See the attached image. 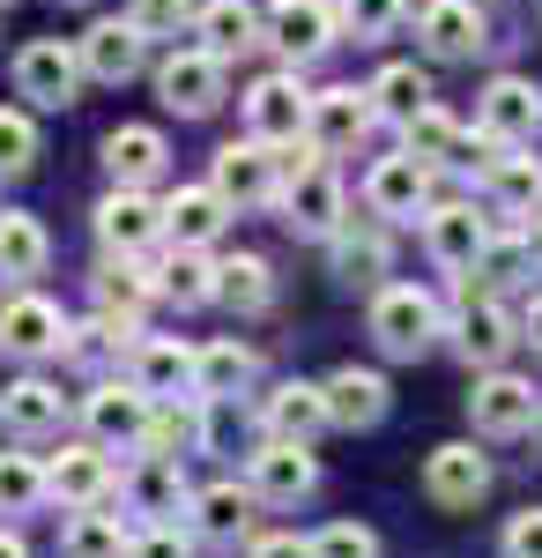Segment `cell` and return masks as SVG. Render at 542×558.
<instances>
[{"label":"cell","instance_id":"f6af8a7d","mask_svg":"<svg viewBox=\"0 0 542 558\" xmlns=\"http://www.w3.org/2000/svg\"><path fill=\"white\" fill-rule=\"evenodd\" d=\"M38 165V120L23 105H0V179H23Z\"/></svg>","mask_w":542,"mask_h":558},{"label":"cell","instance_id":"c3c4849f","mask_svg":"<svg viewBox=\"0 0 542 558\" xmlns=\"http://www.w3.org/2000/svg\"><path fill=\"white\" fill-rule=\"evenodd\" d=\"M312 558H379V536L365 521H328V529L312 536Z\"/></svg>","mask_w":542,"mask_h":558},{"label":"cell","instance_id":"83f0119b","mask_svg":"<svg viewBox=\"0 0 542 558\" xmlns=\"http://www.w3.org/2000/svg\"><path fill=\"white\" fill-rule=\"evenodd\" d=\"M194 38L209 45L215 60H246V52H260V45H268V15H260L252 0H201Z\"/></svg>","mask_w":542,"mask_h":558},{"label":"cell","instance_id":"7402d4cb","mask_svg":"<svg viewBox=\"0 0 542 558\" xmlns=\"http://www.w3.org/2000/svg\"><path fill=\"white\" fill-rule=\"evenodd\" d=\"M67 425V395L60 380H45V373H15V380L0 387V432L8 439H52V432Z\"/></svg>","mask_w":542,"mask_h":558},{"label":"cell","instance_id":"7dc6e473","mask_svg":"<svg viewBox=\"0 0 542 558\" xmlns=\"http://www.w3.org/2000/svg\"><path fill=\"white\" fill-rule=\"evenodd\" d=\"M402 15H409V0H342V31H357V38L402 31Z\"/></svg>","mask_w":542,"mask_h":558},{"label":"cell","instance_id":"ac0fdd59","mask_svg":"<svg viewBox=\"0 0 542 558\" xmlns=\"http://www.w3.org/2000/svg\"><path fill=\"white\" fill-rule=\"evenodd\" d=\"M246 128L260 142H297L312 128V89L297 83V68H275V75H260L246 89Z\"/></svg>","mask_w":542,"mask_h":558},{"label":"cell","instance_id":"d590c367","mask_svg":"<svg viewBox=\"0 0 542 558\" xmlns=\"http://www.w3.org/2000/svg\"><path fill=\"white\" fill-rule=\"evenodd\" d=\"M45 260H52V239H45L38 216L0 209V276L8 283H30V276H45Z\"/></svg>","mask_w":542,"mask_h":558},{"label":"cell","instance_id":"74e56055","mask_svg":"<svg viewBox=\"0 0 542 558\" xmlns=\"http://www.w3.org/2000/svg\"><path fill=\"white\" fill-rule=\"evenodd\" d=\"M126 544H134V529L104 507H83L60 521V558H126Z\"/></svg>","mask_w":542,"mask_h":558},{"label":"cell","instance_id":"836d02e7","mask_svg":"<svg viewBox=\"0 0 542 558\" xmlns=\"http://www.w3.org/2000/svg\"><path fill=\"white\" fill-rule=\"evenodd\" d=\"M157 291H164L178 313L215 305V260H209V246H171V254L157 260Z\"/></svg>","mask_w":542,"mask_h":558},{"label":"cell","instance_id":"2e32d148","mask_svg":"<svg viewBox=\"0 0 542 558\" xmlns=\"http://www.w3.org/2000/svg\"><path fill=\"white\" fill-rule=\"evenodd\" d=\"M476 128L491 142H505V149H528L542 134V89L528 75H491L483 97H476Z\"/></svg>","mask_w":542,"mask_h":558},{"label":"cell","instance_id":"b9f144b4","mask_svg":"<svg viewBox=\"0 0 542 558\" xmlns=\"http://www.w3.org/2000/svg\"><path fill=\"white\" fill-rule=\"evenodd\" d=\"M45 499H52V484H45V462L38 454H23V447H8L0 454V514H38Z\"/></svg>","mask_w":542,"mask_h":558},{"label":"cell","instance_id":"f35d334b","mask_svg":"<svg viewBox=\"0 0 542 558\" xmlns=\"http://www.w3.org/2000/svg\"><path fill=\"white\" fill-rule=\"evenodd\" d=\"M365 89H372V112H379V120H394V128H409L423 105H431V75H423V68H409V60L379 68Z\"/></svg>","mask_w":542,"mask_h":558},{"label":"cell","instance_id":"ee69618b","mask_svg":"<svg viewBox=\"0 0 542 558\" xmlns=\"http://www.w3.org/2000/svg\"><path fill=\"white\" fill-rule=\"evenodd\" d=\"M194 454H252L238 395H201V447H194Z\"/></svg>","mask_w":542,"mask_h":558},{"label":"cell","instance_id":"f1b7e54d","mask_svg":"<svg viewBox=\"0 0 542 558\" xmlns=\"http://www.w3.org/2000/svg\"><path fill=\"white\" fill-rule=\"evenodd\" d=\"M372 89H349V83H334V89H320V97H312V142H320V149H357V142H365V134H372Z\"/></svg>","mask_w":542,"mask_h":558},{"label":"cell","instance_id":"681fc988","mask_svg":"<svg viewBox=\"0 0 542 558\" xmlns=\"http://www.w3.org/2000/svg\"><path fill=\"white\" fill-rule=\"evenodd\" d=\"M126 558H194V529H178V521H157V529H134V544Z\"/></svg>","mask_w":542,"mask_h":558},{"label":"cell","instance_id":"52a82bcc","mask_svg":"<svg viewBox=\"0 0 542 558\" xmlns=\"http://www.w3.org/2000/svg\"><path fill=\"white\" fill-rule=\"evenodd\" d=\"M75 410H83V432L97 439V447H126V454H134V447H141V432H149L157 395L126 373V380H97L83 402H75Z\"/></svg>","mask_w":542,"mask_h":558},{"label":"cell","instance_id":"44dd1931","mask_svg":"<svg viewBox=\"0 0 542 558\" xmlns=\"http://www.w3.org/2000/svg\"><path fill=\"white\" fill-rule=\"evenodd\" d=\"M252 417H260V439H305V447L334 425L328 417V387L320 380H275L268 395H260Z\"/></svg>","mask_w":542,"mask_h":558},{"label":"cell","instance_id":"603a6c76","mask_svg":"<svg viewBox=\"0 0 542 558\" xmlns=\"http://www.w3.org/2000/svg\"><path fill=\"white\" fill-rule=\"evenodd\" d=\"M89 299H97L104 320H134L141 328V313L164 299V291H157V268H141V254H104L97 276H89Z\"/></svg>","mask_w":542,"mask_h":558},{"label":"cell","instance_id":"7bdbcfd3","mask_svg":"<svg viewBox=\"0 0 542 558\" xmlns=\"http://www.w3.org/2000/svg\"><path fill=\"white\" fill-rule=\"evenodd\" d=\"M402 149H409V157H423V165H431V172H454L460 128H454V120H446V112H439V105H423L417 120H409V128H402Z\"/></svg>","mask_w":542,"mask_h":558},{"label":"cell","instance_id":"5b68a950","mask_svg":"<svg viewBox=\"0 0 542 558\" xmlns=\"http://www.w3.org/2000/svg\"><path fill=\"white\" fill-rule=\"evenodd\" d=\"M89 68H83V45H60V38H30L15 52V97H30V112H67L83 97Z\"/></svg>","mask_w":542,"mask_h":558},{"label":"cell","instance_id":"db71d44e","mask_svg":"<svg viewBox=\"0 0 542 558\" xmlns=\"http://www.w3.org/2000/svg\"><path fill=\"white\" fill-rule=\"evenodd\" d=\"M0 558H30V544H23L15 529H0Z\"/></svg>","mask_w":542,"mask_h":558},{"label":"cell","instance_id":"ffe728a7","mask_svg":"<svg viewBox=\"0 0 542 558\" xmlns=\"http://www.w3.org/2000/svg\"><path fill=\"white\" fill-rule=\"evenodd\" d=\"M275 209H283V223H291L297 239H320V246H328L334 231H342V179L328 172V157H320V165H312V172H297L291 186H283V194H275Z\"/></svg>","mask_w":542,"mask_h":558},{"label":"cell","instance_id":"1f68e13d","mask_svg":"<svg viewBox=\"0 0 542 558\" xmlns=\"http://www.w3.org/2000/svg\"><path fill=\"white\" fill-rule=\"evenodd\" d=\"M171 165V142L157 128H112L104 134V172L112 186H157Z\"/></svg>","mask_w":542,"mask_h":558},{"label":"cell","instance_id":"e0dca14e","mask_svg":"<svg viewBox=\"0 0 542 558\" xmlns=\"http://www.w3.org/2000/svg\"><path fill=\"white\" fill-rule=\"evenodd\" d=\"M334 38H342V8H334V0H268V45H275L291 68L320 60Z\"/></svg>","mask_w":542,"mask_h":558},{"label":"cell","instance_id":"d4e9b609","mask_svg":"<svg viewBox=\"0 0 542 558\" xmlns=\"http://www.w3.org/2000/svg\"><path fill=\"white\" fill-rule=\"evenodd\" d=\"M417 38H423L431 60H476V52L491 45V23H483L476 0H423Z\"/></svg>","mask_w":542,"mask_h":558},{"label":"cell","instance_id":"4dcf8cb0","mask_svg":"<svg viewBox=\"0 0 542 558\" xmlns=\"http://www.w3.org/2000/svg\"><path fill=\"white\" fill-rule=\"evenodd\" d=\"M194 357H201V350L171 343V336H141V343L126 350V373L149 387L157 402H178V395H194Z\"/></svg>","mask_w":542,"mask_h":558},{"label":"cell","instance_id":"5bb4252c","mask_svg":"<svg viewBox=\"0 0 542 558\" xmlns=\"http://www.w3.org/2000/svg\"><path fill=\"white\" fill-rule=\"evenodd\" d=\"M542 402H535V380H520V373H476V395H468V425L483 432V439H520V432H535Z\"/></svg>","mask_w":542,"mask_h":558},{"label":"cell","instance_id":"3957f363","mask_svg":"<svg viewBox=\"0 0 542 558\" xmlns=\"http://www.w3.org/2000/svg\"><path fill=\"white\" fill-rule=\"evenodd\" d=\"M186 529H194V544H209V551H246L252 536H260V492H252L246 476H215V484L194 492Z\"/></svg>","mask_w":542,"mask_h":558},{"label":"cell","instance_id":"9c48e42d","mask_svg":"<svg viewBox=\"0 0 542 558\" xmlns=\"http://www.w3.org/2000/svg\"><path fill=\"white\" fill-rule=\"evenodd\" d=\"M328 276L349 291H379L394 276V239H386V216H342V231L328 239Z\"/></svg>","mask_w":542,"mask_h":558},{"label":"cell","instance_id":"7a4b0ae2","mask_svg":"<svg viewBox=\"0 0 542 558\" xmlns=\"http://www.w3.org/2000/svg\"><path fill=\"white\" fill-rule=\"evenodd\" d=\"M365 328H372V343L386 357H423V350L446 336V305H439V291H423V283H379L372 305H365Z\"/></svg>","mask_w":542,"mask_h":558},{"label":"cell","instance_id":"ba28073f","mask_svg":"<svg viewBox=\"0 0 542 558\" xmlns=\"http://www.w3.org/2000/svg\"><path fill=\"white\" fill-rule=\"evenodd\" d=\"M423 499L446 507V514L483 507V499H491V454H483L476 439H446V447H431V454H423Z\"/></svg>","mask_w":542,"mask_h":558},{"label":"cell","instance_id":"cb8c5ba5","mask_svg":"<svg viewBox=\"0 0 542 558\" xmlns=\"http://www.w3.org/2000/svg\"><path fill=\"white\" fill-rule=\"evenodd\" d=\"M75 45H83L89 83H112V89H120V83H134V75L149 68V38H141L126 15H104V23H89Z\"/></svg>","mask_w":542,"mask_h":558},{"label":"cell","instance_id":"bcb514c9","mask_svg":"<svg viewBox=\"0 0 542 558\" xmlns=\"http://www.w3.org/2000/svg\"><path fill=\"white\" fill-rule=\"evenodd\" d=\"M194 0H126V23L141 31V38L157 45V38H178V31H194Z\"/></svg>","mask_w":542,"mask_h":558},{"label":"cell","instance_id":"60d3db41","mask_svg":"<svg viewBox=\"0 0 542 558\" xmlns=\"http://www.w3.org/2000/svg\"><path fill=\"white\" fill-rule=\"evenodd\" d=\"M483 194H491L498 209H528V216H535V202H542V165H535V157H520V149H498V157L483 165Z\"/></svg>","mask_w":542,"mask_h":558},{"label":"cell","instance_id":"277c9868","mask_svg":"<svg viewBox=\"0 0 542 558\" xmlns=\"http://www.w3.org/2000/svg\"><path fill=\"white\" fill-rule=\"evenodd\" d=\"M157 97L178 120H209L215 105L231 97V60H215L209 45H178V52L157 60Z\"/></svg>","mask_w":542,"mask_h":558},{"label":"cell","instance_id":"d6a6232c","mask_svg":"<svg viewBox=\"0 0 542 558\" xmlns=\"http://www.w3.org/2000/svg\"><path fill=\"white\" fill-rule=\"evenodd\" d=\"M215 305L238 313V320L268 313V305H275V268H268L260 254H223L215 260Z\"/></svg>","mask_w":542,"mask_h":558},{"label":"cell","instance_id":"6da1fadb","mask_svg":"<svg viewBox=\"0 0 542 558\" xmlns=\"http://www.w3.org/2000/svg\"><path fill=\"white\" fill-rule=\"evenodd\" d=\"M446 336H454V357L468 373H498L505 357H513V343H520V313H505L498 291H483L476 276H460Z\"/></svg>","mask_w":542,"mask_h":558},{"label":"cell","instance_id":"9a60e30c","mask_svg":"<svg viewBox=\"0 0 542 558\" xmlns=\"http://www.w3.org/2000/svg\"><path fill=\"white\" fill-rule=\"evenodd\" d=\"M97 239H104V254H149V246H171L164 202H149V186H112V194L97 202Z\"/></svg>","mask_w":542,"mask_h":558},{"label":"cell","instance_id":"f5cc1de1","mask_svg":"<svg viewBox=\"0 0 542 558\" xmlns=\"http://www.w3.org/2000/svg\"><path fill=\"white\" fill-rule=\"evenodd\" d=\"M520 343H528V350H535V357H542V291H535V305L520 313Z\"/></svg>","mask_w":542,"mask_h":558},{"label":"cell","instance_id":"8992f818","mask_svg":"<svg viewBox=\"0 0 542 558\" xmlns=\"http://www.w3.org/2000/svg\"><path fill=\"white\" fill-rule=\"evenodd\" d=\"M120 507L134 514V529H157V521H186V507H194L186 462H164V454H134V462L120 470Z\"/></svg>","mask_w":542,"mask_h":558},{"label":"cell","instance_id":"e575fe53","mask_svg":"<svg viewBox=\"0 0 542 558\" xmlns=\"http://www.w3.org/2000/svg\"><path fill=\"white\" fill-rule=\"evenodd\" d=\"M186 447H201V395H178V402H157L149 410V432L134 454H164V462H186Z\"/></svg>","mask_w":542,"mask_h":558},{"label":"cell","instance_id":"4316f807","mask_svg":"<svg viewBox=\"0 0 542 558\" xmlns=\"http://www.w3.org/2000/svg\"><path fill=\"white\" fill-rule=\"evenodd\" d=\"M423 246L439 268H476V254L491 246V223L476 216V202H431L423 209Z\"/></svg>","mask_w":542,"mask_h":558},{"label":"cell","instance_id":"484cf974","mask_svg":"<svg viewBox=\"0 0 542 558\" xmlns=\"http://www.w3.org/2000/svg\"><path fill=\"white\" fill-rule=\"evenodd\" d=\"M328 417L334 432H372L386 410H394V387H386V373H372V365H342V373H328Z\"/></svg>","mask_w":542,"mask_h":558},{"label":"cell","instance_id":"9f6ffc18","mask_svg":"<svg viewBox=\"0 0 542 558\" xmlns=\"http://www.w3.org/2000/svg\"><path fill=\"white\" fill-rule=\"evenodd\" d=\"M535 439H542V417H535Z\"/></svg>","mask_w":542,"mask_h":558},{"label":"cell","instance_id":"f546056e","mask_svg":"<svg viewBox=\"0 0 542 558\" xmlns=\"http://www.w3.org/2000/svg\"><path fill=\"white\" fill-rule=\"evenodd\" d=\"M231 216H238V209L215 194L209 179H201V186H178V194H164V231H171V246H215Z\"/></svg>","mask_w":542,"mask_h":558},{"label":"cell","instance_id":"8fae6325","mask_svg":"<svg viewBox=\"0 0 542 558\" xmlns=\"http://www.w3.org/2000/svg\"><path fill=\"white\" fill-rule=\"evenodd\" d=\"M246 484L260 492V507H297L320 492V462L305 439H260L246 454Z\"/></svg>","mask_w":542,"mask_h":558},{"label":"cell","instance_id":"11a10c76","mask_svg":"<svg viewBox=\"0 0 542 558\" xmlns=\"http://www.w3.org/2000/svg\"><path fill=\"white\" fill-rule=\"evenodd\" d=\"M528 239H535V254H542V202H535V223H528Z\"/></svg>","mask_w":542,"mask_h":558},{"label":"cell","instance_id":"7c38bea8","mask_svg":"<svg viewBox=\"0 0 542 558\" xmlns=\"http://www.w3.org/2000/svg\"><path fill=\"white\" fill-rule=\"evenodd\" d=\"M67 313L38 291H15V299L0 305V357H23V365H45V357H60L67 350Z\"/></svg>","mask_w":542,"mask_h":558},{"label":"cell","instance_id":"4fadbf2b","mask_svg":"<svg viewBox=\"0 0 542 558\" xmlns=\"http://www.w3.org/2000/svg\"><path fill=\"white\" fill-rule=\"evenodd\" d=\"M45 484H52V499H60V514H83V507H104V499H120V470H112V447H60L52 462H45Z\"/></svg>","mask_w":542,"mask_h":558},{"label":"cell","instance_id":"8d00e7d4","mask_svg":"<svg viewBox=\"0 0 542 558\" xmlns=\"http://www.w3.org/2000/svg\"><path fill=\"white\" fill-rule=\"evenodd\" d=\"M535 268H542V254H535V239H528V231H491V246L476 254L468 276H476L483 291H513V283H528Z\"/></svg>","mask_w":542,"mask_h":558},{"label":"cell","instance_id":"ab89813d","mask_svg":"<svg viewBox=\"0 0 542 558\" xmlns=\"http://www.w3.org/2000/svg\"><path fill=\"white\" fill-rule=\"evenodd\" d=\"M260 380V357L246 343H201L194 357V395H246Z\"/></svg>","mask_w":542,"mask_h":558},{"label":"cell","instance_id":"d6986e66","mask_svg":"<svg viewBox=\"0 0 542 558\" xmlns=\"http://www.w3.org/2000/svg\"><path fill=\"white\" fill-rule=\"evenodd\" d=\"M365 209L386 216V223H423L431 209V165L423 157H379L372 172H365Z\"/></svg>","mask_w":542,"mask_h":558},{"label":"cell","instance_id":"30bf717a","mask_svg":"<svg viewBox=\"0 0 542 558\" xmlns=\"http://www.w3.org/2000/svg\"><path fill=\"white\" fill-rule=\"evenodd\" d=\"M209 186L231 202V209H268L275 194H283V172H275V149L246 134V142H223L209 165Z\"/></svg>","mask_w":542,"mask_h":558},{"label":"cell","instance_id":"f907efd6","mask_svg":"<svg viewBox=\"0 0 542 558\" xmlns=\"http://www.w3.org/2000/svg\"><path fill=\"white\" fill-rule=\"evenodd\" d=\"M498 551H505V558H542V507H528V514H513V521H505Z\"/></svg>","mask_w":542,"mask_h":558},{"label":"cell","instance_id":"816d5d0a","mask_svg":"<svg viewBox=\"0 0 542 558\" xmlns=\"http://www.w3.org/2000/svg\"><path fill=\"white\" fill-rule=\"evenodd\" d=\"M246 558H312V536H252Z\"/></svg>","mask_w":542,"mask_h":558}]
</instances>
